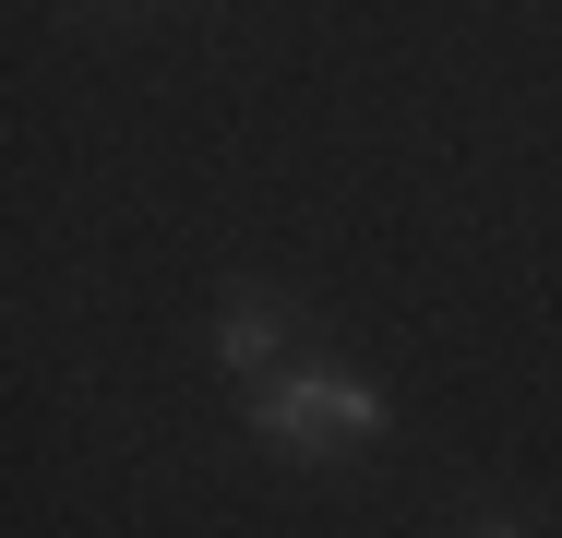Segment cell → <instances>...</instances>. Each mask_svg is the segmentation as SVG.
<instances>
[{
	"label": "cell",
	"mask_w": 562,
	"mask_h": 538,
	"mask_svg": "<svg viewBox=\"0 0 562 538\" xmlns=\"http://www.w3.org/2000/svg\"><path fill=\"white\" fill-rule=\"evenodd\" d=\"M239 419H251V442H276V455H300V467H336V455H371L395 407H383V383H359L336 359H288L276 383L239 395Z\"/></svg>",
	"instance_id": "1"
},
{
	"label": "cell",
	"mask_w": 562,
	"mask_h": 538,
	"mask_svg": "<svg viewBox=\"0 0 562 538\" xmlns=\"http://www.w3.org/2000/svg\"><path fill=\"white\" fill-rule=\"evenodd\" d=\"M288 359H300V312H288L276 288H227L216 300V371L251 395V383H276Z\"/></svg>",
	"instance_id": "2"
},
{
	"label": "cell",
	"mask_w": 562,
	"mask_h": 538,
	"mask_svg": "<svg viewBox=\"0 0 562 538\" xmlns=\"http://www.w3.org/2000/svg\"><path fill=\"white\" fill-rule=\"evenodd\" d=\"M467 538H539V527H527V515H479Z\"/></svg>",
	"instance_id": "3"
}]
</instances>
